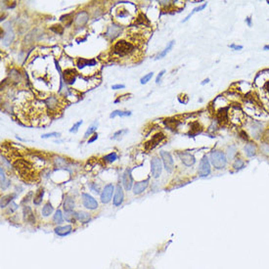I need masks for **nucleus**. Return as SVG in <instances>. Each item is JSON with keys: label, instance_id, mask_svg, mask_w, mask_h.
<instances>
[{"label": "nucleus", "instance_id": "obj_49", "mask_svg": "<svg viewBox=\"0 0 269 269\" xmlns=\"http://www.w3.org/2000/svg\"><path fill=\"white\" fill-rule=\"evenodd\" d=\"M97 138H98V134H96V133H95L94 135H93V136L90 138V139L88 140V143H92V142H94V141L97 139Z\"/></svg>", "mask_w": 269, "mask_h": 269}, {"label": "nucleus", "instance_id": "obj_37", "mask_svg": "<svg viewBox=\"0 0 269 269\" xmlns=\"http://www.w3.org/2000/svg\"><path fill=\"white\" fill-rule=\"evenodd\" d=\"M243 166H244V162L241 160L240 159L236 160V162H235L234 164H233V167L234 169H242Z\"/></svg>", "mask_w": 269, "mask_h": 269}, {"label": "nucleus", "instance_id": "obj_50", "mask_svg": "<svg viewBox=\"0 0 269 269\" xmlns=\"http://www.w3.org/2000/svg\"><path fill=\"white\" fill-rule=\"evenodd\" d=\"M229 47L230 48H233V49H235V50H241L242 48H243V46H241V45L237 46V45H235V44H231Z\"/></svg>", "mask_w": 269, "mask_h": 269}, {"label": "nucleus", "instance_id": "obj_52", "mask_svg": "<svg viewBox=\"0 0 269 269\" xmlns=\"http://www.w3.org/2000/svg\"><path fill=\"white\" fill-rule=\"evenodd\" d=\"M265 89H266V90L268 91V93H269V81H267L266 84H265Z\"/></svg>", "mask_w": 269, "mask_h": 269}, {"label": "nucleus", "instance_id": "obj_25", "mask_svg": "<svg viewBox=\"0 0 269 269\" xmlns=\"http://www.w3.org/2000/svg\"><path fill=\"white\" fill-rule=\"evenodd\" d=\"M245 151H246V155L248 157H253L256 154V146L255 144L250 143L248 145H246Z\"/></svg>", "mask_w": 269, "mask_h": 269}, {"label": "nucleus", "instance_id": "obj_16", "mask_svg": "<svg viewBox=\"0 0 269 269\" xmlns=\"http://www.w3.org/2000/svg\"><path fill=\"white\" fill-rule=\"evenodd\" d=\"M23 214H24V219L25 221H27L31 224L35 223V218L34 215H33V212L31 211V208L28 207V205H25L23 208Z\"/></svg>", "mask_w": 269, "mask_h": 269}, {"label": "nucleus", "instance_id": "obj_35", "mask_svg": "<svg viewBox=\"0 0 269 269\" xmlns=\"http://www.w3.org/2000/svg\"><path fill=\"white\" fill-rule=\"evenodd\" d=\"M117 158H118V155L114 152V153H111V154H109V155H107L105 158H104V160H105L106 162H108V163H113V162H115V160H117Z\"/></svg>", "mask_w": 269, "mask_h": 269}, {"label": "nucleus", "instance_id": "obj_39", "mask_svg": "<svg viewBox=\"0 0 269 269\" xmlns=\"http://www.w3.org/2000/svg\"><path fill=\"white\" fill-rule=\"evenodd\" d=\"M82 124V121H77V122H76L73 124V126L72 128L70 129V132H73V133H76V132H77V130H78V127H79V126Z\"/></svg>", "mask_w": 269, "mask_h": 269}, {"label": "nucleus", "instance_id": "obj_55", "mask_svg": "<svg viewBox=\"0 0 269 269\" xmlns=\"http://www.w3.org/2000/svg\"><path fill=\"white\" fill-rule=\"evenodd\" d=\"M264 50H269V45L264 46Z\"/></svg>", "mask_w": 269, "mask_h": 269}, {"label": "nucleus", "instance_id": "obj_43", "mask_svg": "<svg viewBox=\"0 0 269 269\" xmlns=\"http://www.w3.org/2000/svg\"><path fill=\"white\" fill-rule=\"evenodd\" d=\"M60 136V133H57V132H52V133H48V134H43L42 138H49V137H59Z\"/></svg>", "mask_w": 269, "mask_h": 269}, {"label": "nucleus", "instance_id": "obj_23", "mask_svg": "<svg viewBox=\"0 0 269 269\" xmlns=\"http://www.w3.org/2000/svg\"><path fill=\"white\" fill-rule=\"evenodd\" d=\"M96 61L95 60H87L83 58H79L77 60V67L79 69H83L85 66H95Z\"/></svg>", "mask_w": 269, "mask_h": 269}, {"label": "nucleus", "instance_id": "obj_27", "mask_svg": "<svg viewBox=\"0 0 269 269\" xmlns=\"http://www.w3.org/2000/svg\"><path fill=\"white\" fill-rule=\"evenodd\" d=\"M130 115H131V112H129V111L123 112V111L117 110V111H114L113 113L110 115V118H114L115 117H129Z\"/></svg>", "mask_w": 269, "mask_h": 269}, {"label": "nucleus", "instance_id": "obj_47", "mask_svg": "<svg viewBox=\"0 0 269 269\" xmlns=\"http://www.w3.org/2000/svg\"><path fill=\"white\" fill-rule=\"evenodd\" d=\"M125 86L123 84H117V85H113L112 86V89H114V90H117V89H121V88H124Z\"/></svg>", "mask_w": 269, "mask_h": 269}, {"label": "nucleus", "instance_id": "obj_7", "mask_svg": "<svg viewBox=\"0 0 269 269\" xmlns=\"http://www.w3.org/2000/svg\"><path fill=\"white\" fill-rule=\"evenodd\" d=\"M211 173V164L208 162V159L207 156L203 157V159L201 160L200 166H199V175L202 177L208 176Z\"/></svg>", "mask_w": 269, "mask_h": 269}, {"label": "nucleus", "instance_id": "obj_19", "mask_svg": "<svg viewBox=\"0 0 269 269\" xmlns=\"http://www.w3.org/2000/svg\"><path fill=\"white\" fill-rule=\"evenodd\" d=\"M72 226L70 225H66V226H58L56 227V228L54 229L55 233L58 235V236H61V237H64V236H67V235H69L70 232H72Z\"/></svg>", "mask_w": 269, "mask_h": 269}, {"label": "nucleus", "instance_id": "obj_33", "mask_svg": "<svg viewBox=\"0 0 269 269\" xmlns=\"http://www.w3.org/2000/svg\"><path fill=\"white\" fill-rule=\"evenodd\" d=\"M52 31H54L55 33H58V34H63L64 32V28L62 27L61 25H54L50 28Z\"/></svg>", "mask_w": 269, "mask_h": 269}, {"label": "nucleus", "instance_id": "obj_24", "mask_svg": "<svg viewBox=\"0 0 269 269\" xmlns=\"http://www.w3.org/2000/svg\"><path fill=\"white\" fill-rule=\"evenodd\" d=\"M190 131H189V135H197L198 133H200L202 131V126L198 121H194L191 123L190 125Z\"/></svg>", "mask_w": 269, "mask_h": 269}, {"label": "nucleus", "instance_id": "obj_12", "mask_svg": "<svg viewBox=\"0 0 269 269\" xmlns=\"http://www.w3.org/2000/svg\"><path fill=\"white\" fill-rule=\"evenodd\" d=\"M76 72L73 69H67L63 73V78H64L66 83L68 84H73L74 80H76Z\"/></svg>", "mask_w": 269, "mask_h": 269}, {"label": "nucleus", "instance_id": "obj_48", "mask_svg": "<svg viewBox=\"0 0 269 269\" xmlns=\"http://www.w3.org/2000/svg\"><path fill=\"white\" fill-rule=\"evenodd\" d=\"M17 208H18V205H17L16 204H15V203H12V204H11V205H10V210H9V211H10L11 212H13L15 210H17Z\"/></svg>", "mask_w": 269, "mask_h": 269}, {"label": "nucleus", "instance_id": "obj_51", "mask_svg": "<svg viewBox=\"0 0 269 269\" xmlns=\"http://www.w3.org/2000/svg\"><path fill=\"white\" fill-rule=\"evenodd\" d=\"M240 134L242 135V136H241L242 138H244V139H246V140H248V139H249V137H248V135H247V133H245L244 131H242Z\"/></svg>", "mask_w": 269, "mask_h": 269}, {"label": "nucleus", "instance_id": "obj_54", "mask_svg": "<svg viewBox=\"0 0 269 269\" xmlns=\"http://www.w3.org/2000/svg\"><path fill=\"white\" fill-rule=\"evenodd\" d=\"M208 81H210V78H207V79H205V80H204L203 82H202V84H203V85H204V84H205V83H208Z\"/></svg>", "mask_w": 269, "mask_h": 269}, {"label": "nucleus", "instance_id": "obj_10", "mask_svg": "<svg viewBox=\"0 0 269 269\" xmlns=\"http://www.w3.org/2000/svg\"><path fill=\"white\" fill-rule=\"evenodd\" d=\"M122 184L124 186V189L126 191H129L133 187V178L131 175V170L126 169L122 175Z\"/></svg>", "mask_w": 269, "mask_h": 269}, {"label": "nucleus", "instance_id": "obj_46", "mask_svg": "<svg viewBox=\"0 0 269 269\" xmlns=\"http://www.w3.org/2000/svg\"><path fill=\"white\" fill-rule=\"evenodd\" d=\"M261 149H262V151L265 153V154H269V145L263 144L262 147H261Z\"/></svg>", "mask_w": 269, "mask_h": 269}, {"label": "nucleus", "instance_id": "obj_29", "mask_svg": "<svg viewBox=\"0 0 269 269\" xmlns=\"http://www.w3.org/2000/svg\"><path fill=\"white\" fill-rule=\"evenodd\" d=\"M53 212V207L50 203H47L42 208V215L43 216H49Z\"/></svg>", "mask_w": 269, "mask_h": 269}, {"label": "nucleus", "instance_id": "obj_5", "mask_svg": "<svg viewBox=\"0 0 269 269\" xmlns=\"http://www.w3.org/2000/svg\"><path fill=\"white\" fill-rule=\"evenodd\" d=\"M115 192V187L113 184H108L105 186V188L103 189L102 193H101V202L103 204H108L111 201L112 197H113V193Z\"/></svg>", "mask_w": 269, "mask_h": 269}, {"label": "nucleus", "instance_id": "obj_26", "mask_svg": "<svg viewBox=\"0 0 269 269\" xmlns=\"http://www.w3.org/2000/svg\"><path fill=\"white\" fill-rule=\"evenodd\" d=\"M173 44H174V41L172 40V41H170V42L167 44V46L164 48V50L163 51H162L160 52V53H159L158 55H157V57H156V59L157 60H159V59H162V58H163L164 56H166L167 53H169V52L172 49V47H173Z\"/></svg>", "mask_w": 269, "mask_h": 269}, {"label": "nucleus", "instance_id": "obj_53", "mask_svg": "<svg viewBox=\"0 0 269 269\" xmlns=\"http://www.w3.org/2000/svg\"><path fill=\"white\" fill-rule=\"evenodd\" d=\"M247 23H248V25L251 27L252 24H251V18H247Z\"/></svg>", "mask_w": 269, "mask_h": 269}, {"label": "nucleus", "instance_id": "obj_36", "mask_svg": "<svg viewBox=\"0 0 269 269\" xmlns=\"http://www.w3.org/2000/svg\"><path fill=\"white\" fill-rule=\"evenodd\" d=\"M153 76H154V73H149L148 74H146V76H144L143 77L141 78V80H140V82L142 84H145V83H147V82L151 79V78L153 77Z\"/></svg>", "mask_w": 269, "mask_h": 269}, {"label": "nucleus", "instance_id": "obj_21", "mask_svg": "<svg viewBox=\"0 0 269 269\" xmlns=\"http://www.w3.org/2000/svg\"><path fill=\"white\" fill-rule=\"evenodd\" d=\"M76 220H78V221H80L82 223H87L89 222V220H90V214H87V212L85 211H78V212H76Z\"/></svg>", "mask_w": 269, "mask_h": 269}, {"label": "nucleus", "instance_id": "obj_22", "mask_svg": "<svg viewBox=\"0 0 269 269\" xmlns=\"http://www.w3.org/2000/svg\"><path fill=\"white\" fill-rule=\"evenodd\" d=\"M74 208V201L73 198L67 196L64 201V210L65 211H73Z\"/></svg>", "mask_w": 269, "mask_h": 269}, {"label": "nucleus", "instance_id": "obj_28", "mask_svg": "<svg viewBox=\"0 0 269 269\" xmlns=\"http://www.w3.org/2000/svg\"><path fill=\"white\" fill-rule=\"evenodd\" d=\"M43 195H44V190L42 188H40L38 191L36 192L34 198H33V203H34V205H40L41 204Z\"/></svg>", "mask_w": 269, "mask_h": 269}, {"label": "nucleus", "instance_id": "obj_3", "mask_svg": "<svg viewBox=\"0 0 269 269\" xmlns=\"http://www.w3.org/2000/svg\"><path fill=\"white\" fill-rule=\"evenodd\" d=\"M160 157H162L164 169H166L167 172H172L174 169V163L169 153L166 151H162L160 152Z\"/></svg>", "mask_w": 269, "mask_h": 269}, {"label": "nucleus", "instance_id": "obj_9", "mask_svg": "<svg viewBox=\"0 0 269 269\" xmlns=\"http://www.w3.org/2000/svg\"><path fill=\"white\" fill-rule=\"evenodd\" d=\"M81 198H82V204H83L84 207L88 208V210H96V208H98V203H97V201L90 195H88L86 193H83Z\"/></svg>", "mask_w": 269, "mask_h": 269}, {"label": "nucleus", "instance_id": "obj_20", "mask_svg": "<svg viewBox=\"0 0 269 269\" xmlns=\"http://www.w3.org/2000/svg\"><path fill=\"white\" fill-rule=\"evenodd\" d=\"M16 197H17L16 194H9V195L3 196L1 198V201H0V207H1V208H6V205H9Z\"/></svg>", "mask_w": 269, "mask_h": 269}, {"label": "nucleus", "instance_id": "obj_42", "mask_svg": "<svg viewBox=\"0 0 269 269\" xmlns=\"http://www.w3.org/2000/svg\"><path fill=\"white\" fill-rule=\"evenodd\" d=\"M90 189H91L94 193H96V194H99V193H100V188H99V186L97 185V184H95V183H91V184H90Z\"/></svg>", "mask_w": 269, "mask_h": 269}, {"label": "nucleus", "instance_id": "obj_41", "mask_svg": "<svg viewBox=\"0 0 269 269\" xmlns=\"http://www.w3.org/2000/svg\"><path fill=\"white\" fill-rule=\"evenodd\" d=\"M262 141L266 145H269V129H267L266 131L263 133L262 135Z\"/></svg>", "mask_w": 269, "mask_h": 269}, {"label": "nucleus", "instance_id": "obj_11", "mask_svg": "<svg viewBox=\"0 0 269 269\" xmlns=\"http://www.w3.org/2000/svg\"><path fill=\"white\" fill-rule=\"evenodd\" d=\"M178 156H179V158H180L181 162L184 163L185 166H193V164L195 163V162H196V160H195V158H194V156L190 154V153L181 152V153H178Z\"/></svg>", "mask_w": 269, "mask_h": 269}, {"label": "nucleus", "instance_id": "obj_8", "mask_svg": "<svg viewBox=\"0 0 269 269\" xmlns=\"http://www.w3.org/2000/svg\"><path fill=\"white\" fill-rule=\"evenodd\" d=\"M14 167L18 170V172L25 174L31 169V164L25 160H18L14 163Z\"/></svg>", "mask_w": 269, "mask_h": 269}, {"label": "nucleus", "instance_id": "obj_14", "mask_svg": "<svg viewBox=\"0 0 269 269\" xmlns=\"http://www.w3.org/2000/svg\"><path fill=\"white\" fill-rule=\"evenodd\" d=\"M123 198H124V195H123V191L121 185L117 186V189H115V197L113 200V204L115 207H118L121 205L123 202Z\"/></svg>", "mask_w": 269, "mask_h": 269}, {"label": "nucleus", "instance_id": "obj_38", "mask_svg": "<svg viewBox=\"0 0 269 269\" xmlns=\"http://www.w3.org/2000/svg\"><path fill=\"white\" fill-rule=\"evenodd\" d=\"M97 129V126L96 125H92V126H90V127H89L87 130H86V132H85V134H84V138H87L89 135H91V134L95 131V130Z\"/></svg>", "mask_w": 269, "mask_h": 269}, {"label": "nucleus", "instance_id": "obj_45", "mask_svg": "<svg viewBox=\"0 0 269 269\" xmlns=\"http://www.w3.org/2000/svg\"><path fill=\"white\" fill-rule=\"evenodd\" d=\"M0 174H1V184H3V183L6 181L5 173H4V170H3V167H1V169H0Z\"/></svg>", "mask_w": 269, "mask_h": 269}, {"label": "nucleus", "instance_id": "obj_15", "mask_svg": "<svg viewBox=\"0 0 269 269\" xmlns=\"http://www.w3.org/2000/svg\"><path fill=\"white\" fill-rule=\"evenodd\" d=\"M148 185H149V179H146V180H143L140 182H136L133 186V193L135 195H139V194L143 193L147 189Z\"/></svg>", "mask_w": 269, "mask_h": 269}, {"label": "nucleus", "instance_id": "obj_30", "mask_svg": "<svg viewBox=\"0 0 269 269\" xmlns=\"http://www.w3.org/2000/svg\"><path fill=\"white\" fill-rule=\"evenodd\" d=\"M65 218L67 221L69 222H74L76 220V212L73 211H65Z\"/></svg>", "mask_w": 269, "mask_h": 269}, {"label": "nucleus", "instance_id": "obj_6", "mask_svg": "<svg viewBox=\"0 0 269 269\" xmlns=\"http://www.w3.org/2000/svg\"><path fill=\"white\" fill-rule=\"evenodd\" d=\"M162 162L159 158L154 157L151 160V172L154 178H158L162 173Z\"/></svg>", "mask_w": 269, "mask_h": 269}, {"label": "nucleus", "instance_id": "obj_13", "mask_svg": "<svg viewBox=\"0 0 269 269\" xmlns=\"http://www.w3.org/2000/svg\"><path fill=\"white\" fill-rule=\"evenodd\" d=\"M88 19H89L88 13L85 12V11H82V12H79L76 15V19H74V25L76 27H82V25H84L88 22Z\"/></svg>", "mask_w": 269, "mask_h": 269}, {"label": "nucleus", "instance_id": "obj_32", "mask_svg": "<svg viewBox=\"0 0 269 269\" xmlns=\"http://www.w3.org/2000/svg\"><path fill=\"white\" fill-rule=\"evenodd\" d=\"M164 123L170 128H176L177 125L179 124V121H176V119H175V121L174 119H166V121H164Z\"/></svg>", "mask_w": 269, "mask_h": 269}, {"label": "nucleus", "instance_id": "obj_44", "mask_svg": "<svg viewBox=\"0 0 269 269\" xmlns=\"http://www.w3.org/2000/svg\"><path fill=\"white\" fill-rule=\"evenodd\" d=\"M164 73H166V70H162V72H160L159 74H158V76H157V78H156V83H160V79H162V77H163V76L164 74Z\"/></svg>", "mask_w": 269, "mask_h": 269}, {"label": "nucleus", "instance_id": "obj_34", "mask_svg": "<svg viewBox=\"0 0 269 269\" xmlns=\"http://www.w3.org/2000/svg\"><path fill=\"white\" fill-rule=\"evenodd\" d=\"M205 7H207V3H205V4H203V5H201V6H199V7H197V8H195V9H194V10L192 11V12H191V13H190V14L188 15V16H187V17H186V19H185V20H184V21H183V22H186V21H188V20H189V19H190V17H191V16H193V14H194V13H196V12H198V11H201V10H203V9H205Z\"/></svg>", "mask_w": 269, "mask_h": 269}, {"label": "nucleus", "instance_id": "obj_18", "mask_svg": "<svg viewBox=\"0 0 269 269\" xmlns=\"http://www.w3.org/2000/svg\"><path fill=\"white\" fill-rule=\"evenodd\" d=\"M216 117H217V121L219 122V124H224L228 121V108H222L220 109L217 114H216Z\"/></svg>", "mask_w": 269, "mask_h": 269}, {"label": "nucleus", "instance_id": "obj_4", "mask_svg": "<svg viewBox=\"0 0 269 269\" xmlns=\"http://www.w3.org/2000/svg\"><path fill=\"white\" fill-rule=\"evenodd\" d=\"M164 138H166V136H164V134L162 133V132H159L155 134L154 136L152 137V139L150 141H148L145 143V149H146L147 151H151L153 150L156 146H158V144H160V142H162Z\"/></svg>", "mask_w": 269, "mask_h": 269}, {"label": "nucleus", "instance_id": "obj_31", "mask_svg": "<svg viewBox=\"0 0 269 269\" xmlns=\"http://www.w3.org/2000/svg\"><path fill=\"white\" fill-rule=\"evenodd\" d=\"M53 221L56 224H60L63 222V214H62V211L60 210H58L55 212V214L53 216Z\"/></svg>", "mask_w": 269, "mask_h": 269}, {"label": "nucleus", "instance_id": "obj_17", "mask_svg": "<svg viewBox=\"0 0 269 269\" xmlns=\"http://www.w3.org/2000/svg\"><path fill=\"white\" fill-rule=\"evenodd\" d=\"M121 32V27L114 25H111V27H109L106 35L109 37L110 39H115V37H118L119 35V33Z\"/></svg>", "mask_w": 269, "mask_h": 269}, {"label": "nucleus", "instance_id": "obj_2", "mask_svg": "<svg viewBox=\"0 0 269 269\" xmlns=\"http://www.w3.org/2000/svg\"><path fill=\"white\" fill-rule=\"evenodd\" d=\"M211 163L216 169H221L226 164V157L221 151H214L211 154Z\"/></svg>", "mask_w": 269, "mask_h": 269}, {"label": "nucleus", "instance_id": "obj_40", "mask_svg": "<svg viewBox=\"0 0 269 269\" xmlns=\"http://www.w3.org/2000/svg\"><path fill=\"white\" fill-rule=\"evenodd\" d=\"M128 132V130L127 129H121V130H118V131H117L115 134H114V136H113V139H117L118 137H119V136H121L122 134H125V133H127Z\"/></svg>", "mask_w": 269, "mask_h": 269}, {"label": "nucleus", "instance_id": "obj_1", "mask_svg": "<svg viewBox=\"0 0 269 269\" xmlns=\"http://www.w3.org/2000/svg\"><path fill=\"white\" fill-rule=\"evenodd\" d=\"M135 52V47L132 43L126 40H118L113 46V55L118 58H125L131 56Z\"/></svg>", "mask_w": 269, "mask_h": 269}]
</instances>
